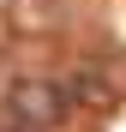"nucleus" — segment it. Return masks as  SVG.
I'll list each match as a JSON object with an SVG mask.
<instances>
[{
    "mask_svg": "<svg viewBox=\"0 0 126 132\" xmlns=\"http://www.w3.org/2000/svg\"><path fill=\"white\" fill-rule=\"evenodd\" d=\"M6 108H12L18 126H54L60 114H66V96H60L54 84H42V78H18L6 90Z\"/></svg>",
    "mask_w": 126,
    "mask_h": 132,
    "instance_id": "obj_1",
    "label": "nucleus"
},
{
    "mask_svg": "<svg viewBox=\"0 0 126 132\" xmlns=\"http://www.w3.org/2000/svg\"><path fill=\"white\" fill-rule=\"evenodd\" d=\"M72 12V0H6V24L18 36H42V30H60Z\"/></svg>",
    "mask_w": 126,
    "mask_h": 132,
    "instance_id": "obj_2",
    "label": "nucleus"
},
{
    "mask_svg": "<svg viewBox=\"0 0 126 132\" xmlns=\"http://www.w3.org/2000/svg\"><path fill=\"white\" fill-rule=\"evenodd\" d=\"M66 96H72V102H96V108H108V102H114V84L102 78V72H72Z\"/></svg>",
    "mask_w": 126,
    "mask_h": 132,
    "instance_id": "obj_3",
    "label": "nucleus"
}]
</instances>
